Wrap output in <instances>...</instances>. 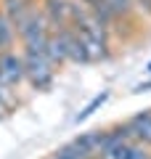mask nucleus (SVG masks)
<instances>
[{"mask_svg": "<svg viewBox=\"0 0 151 159\" xmlns=\"http://www.w3.org/2000/svg\"><path fill=\"white\" fill-rule=\"evenodd\" d=\"M21 53H24V66H27V88L34 93L50 90L58 66L45 53H32V51H21Z\"/></svg>", "mask_w": 151, "mask_h": 159, "instance_id": "obj_1", "label": "nucleus"}, {"mask_svg": "<svg viewBox=\"0 0 151 159\" xmlns=\"http://www.w3.org/2000/svg\"><path fill=\"white\" fill-rule=\"evenodd\" d=\"M0 80L13 90L27 85V66H24L21 48H11L0 53Z\"/></svg>", "mask_w": 151, "mask_h": 159, "instance_id": "obj_2", "label": "nucleus"}, {"mask_svg": "<svg viewBox=\"0 0 151 159\" xmlns=\"http://www.w3.org/2000/svg\"><path fill=\"white\" fill-rule=\"evenodd\" d=\"M37 6L43 8L53 29L72 24V0H37Z\"/></svg>", "mask_w": 151, "mask_h": 159, "instance_id": "obj_3", "label": "nucleus"}, {"mask_svg": "<svg viewBox=\"0 0 151 159\" xmlns=\"http://www.w3.org/2000/svg\"><path fill=\"white\" fill-rule=\"evenodd\" d=\"M125 127H127V135L133 141L151 148V109H143V111H135L133 117H127Z\"/></svg>", "mask_w": 151, "mask_h": 159, "instance_id": "obj_4", "label": "nucleus"}, {"mask_svg": "<svg viewBox=\"0 0 151 159\" xmlns=\"http://www.w3.org/2000/svg\"><path fill=\"white\" fill-rule=\"evenodd\" d=\"M106 159H151V148L143 146V143H138V141H133V138H127Z\"/></svg>", "mask_w": 151, "mask_h": 159, "instance_id": "obj_5", "label": "nucleus"}, {"mask_svg": "<svg viewBox=\"0 0 151 159\" xmlns=\"http://www.w3.org/2000/svg\"><path fill=\"white\" fill-rule=\"evenodd\" d=\"M66 45H69V64H90L88 48H85L82 37L77 34V29H74V27H69V37H66Z\"/></svg>", "mask_w": 151, "mask_h": 159, "instance_id": "obj_6", "label": "nucleus"}, {"mask_svg": "<svg viewBox=\"0 0 151 159\" xmlns=\"http://www.w3.org/2000/svg\"><path fill=\"white\" fill-rule=\"evenodd\" d=\"M101 138H103V127H95V130H88V133H80L74 141L85 148L93 159H98V151H101Z\"/></svg>", "mask_w": 151, "mask_h": 159, "instance_id": "obj_7", "label": "nucleus"}, {"mask_svg": "<svg viewBox=\"0 0 151 159\" xmlns=\"http://www.w3.org/2000/svg\"><path fill=\"white\" fill-rule=\"evenodd\" d=\"M19 37H16V27H13V21L6 16V13L0 11V53L3 51H11V48H16Z\"/></svg>", "mask_w": 151, "mask_h": 159, "instance_id": "obj_8", "label": "nucleus"}, {"mask_svg": "<svg viewBox=\"0 0 151 159\" xmlns=\"http://www.w3.org/2000/svg\"><path fill=\"white\" fill-rule=\"evenodd\" d=\"M50 159H93V157H90V154L85 151L77 141H69V143L58 146L56 151L50 154Z\"/></svg>", "mask_w": 151, "mask_h": 159, "instance_id": "obj_9", "label": "nucleus"}, {"mask_svg": "<svg viewBox=\"0 0 151 159\" xmlns=\"http://www.w3.org/2000/svg\"><path fill=\"white\" fill-rule=\"evenodd\" d=\"M29 6H34V3H29V0H0V11L6 13L13 24L24 16V11H27Z\"/></svg>", "mask_w": 151, "mask_h": 159, "instance_id": "obj_10", "label": "nucleus"}, {"mask_svg": "<svg viewBox=\"0 0 151 159\" xmlns=\"http://www.w3.org/2000/svg\"><path fill=\"white\" fill-rule=\"evenodd\" d=\"M103 3L114 11V16H117L119 21L138 16V13H135V0H103ZM138 19H140V16H138Z\"/></svg>", "mask_w": 151, "mask_h": 159, "instance_id": "obj_11", "label": "nucleus"}, {"mask_svg": "<svg viewBox=\"0 0 151 159\" xmlns=\"http://www.w3.org/2000/svg\"><path fill=\"white\" fill-rule=\"evenodd\" d=\"M109 98H112V90H101L98 96H93V98H90V103H88V106H85L82 111H77V117H74V122H77V125H80V122H85V119H88L90 114L95 111V109H101L103 103L109 101Z\"/></svg>", "mask_w": 151, "mask_h": 159, "instance_id": "obj_12", "label": "nucleus"}, {"mask_svg": "<svg viewBox=\"0 0 151 159\" xmlns=\"http://www.w3.org/2000/svg\"><path fill=\"white\" fill-rule=\"evenodd\" d=\"M135 13L140 21H151V0H135Z\"/></svg>", "mask_w": 151, "mask_h": 159, "instance_id": "obj_13", "label": "nucleus"}, {"mask_svg": "<svg viewBox=\"0 0 151 159\" xmlns=\"http://www.w3.org/2000/svg\"><path fill=\"white\" fill-rule=\"evenodd\" d=\"M146 74H151V61H149V64H146Z\"/></svg>", "mask_w": 151, "mask_h": 159, "instance_id": "obj_14", "label": "nucleus"}, {"mask_svg": "<svg viewBox=\"0 0 151 159\" xmlns=\"http://www.w3.org/2000/svg\"><path fill=\"white\" fill-rule=\"evenodd\" d=\"M82 3H85V6H90V3H93V0H82Z\"/></svg>", "mask_w": 151, "mask_h": 159, "instance_id": "obj_15", "label": "nucleus"}, {"mask_svg": "<svg viewBox=\"0 0 151 159\" xmlns=\"http://www.w3.org/2000/svg\"><path fill=\"white\" fill-rule=\"evenodd\" d=\"M48 159H50V157H48Z\"/></svg>", "mask_w": 151, "mask_h": 159, "instance_id": "obj_16", "label": "nucleus"}]
</instances>
